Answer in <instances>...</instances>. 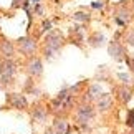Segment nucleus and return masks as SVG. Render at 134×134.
Here are the masks:
<instances>
[{"label": "nucleus", "instance_id": "1", "mask_svg": "<svg viewBox=\"0 0 134 134\" xmlns=\"http://www.w3.org/2000/svg\"><path fill=\"white\" fill-rule=\"evenodd\" d=\"M61 43H63V38L58 32H51L48 33V37L45 40V53L51 56L53 53H56L60 48H61Z\"/></svg>", "mask_w": 134, "mask_h": 134}, {"label": "nucleus", "instance_id": "2", "mask_svg": "<svg viewBox=\"0 0 134 134\" xmlns=\"http://www.w3.org/2000/svg\"><path fill=\"white\" fill-rule=\"evenodd\" d=\"M15 71H17V65L13 63L10 58L0 60V75H2V80L7 83L15 76Z\"/></svg>", "mask_w": 134, "mask_h": 134}, {"label": "nucleus", "instance_id": "3", "mask_svg": "<svg viewBox=\"0 0 134 134\" xmlns=\"http://www.w3.org/2000/svg\"><path fill=\"white\" fill-rule=\"evenodd\" d=\"M18 46L25 55H32L35 51V48H37V43H35V40H32L30 37H25V38L18 40Z\"/></svg>", "mask_w": 134, "mask_h": 134}, {"label": "nucleus", "instance_id": "4", "mask_svg": "<svg viewBox=\"0 0 134 134\" xmlns=\"http://www.w3.org/2000/svg\"><path fill=\"white\" fill-rule=\"evenodd\" d=\"M76 119H78V122H81V124H86L88 121L93 119V109L91 106H81L78 113H76Z\"/></svg>", "mask_w": 134, "mask_h": 134}, {"label": "nucleus", "instance_id": "5", "mask_svg": "<svg viewBox=\"0 0 134 134\" xmlns=\"http://www.w3.org/2000/svg\"><path fill=\"white\" fill-rule=\"evenodd\" d=\"M8 104L17 108V109H23V108H27V99H25L23 94H8L7 98Z\"/></svg>", "mask_w": 134, "mask_h": 134}, {"label": "nucleus", "instance_id": "6", "mask_svg": "<svg viewBox=\"0 0 134 134\" xmlns=\"http://www.w3.org/2000/svg\"><path fill=\"white\" fill-rule=\"evenodd\" d=\"M27 70H28V73L32 75V76H40V75H42V71H43L42 61H40L38 58H32V60L28 61Z\"/></svg>", "mask_w": 134, "mask_h": 134}, {"label": "nucleus", "instance_id": "7", "mask_svg": "<svg viewBox=\"0 0 134 134\" xmlns=\"http://www.w3.org/2000/svg\"><path fill=\"white\" fill-rule=\"evenodd\" d=\"M109 55L113 58H116V60H121L122 56H124V50H122V46L118 42H113L109 45Z\"/></svg>", "mask_w": 134, "mask_h": 134}, {"label": "nucleus", "instance_id": "8", "mask_svg": "<svg viewBox=\"0 0 134 134\" xmlns=\"http://www.w3.org/2000/svg\"><path fill=\"white\" fill-rule=\"evenodd\" d=\"M111 103H113V98L109 94H99L98 98V108H99V111H108L111 108Z\"/></svg>", "mask_w": 134, "mask_h": 134}, {"label": "nucleus", "instance_id": "9", "mask_svg": "<svg viewBox=\"0 0 134 134\" xmlns=\"http://www.w3.org/2000/svg\"><path fill=\"white\" fill-rule=\"evenodd\" d=\"M0 51H2V55L5 58H10L13 55V45L10 42H2L0 43Z\"/></svg>", "mask_w": 134, "mask_h": 134}, {"label": "nucleus", "instance_id": "10", "mask_svg": "<svg viewBox=\"0 0 134 134\" xmlns=\"http://www.w3.org/2000/svg\"><path fill=\"white\" fill-rule=\"evenodd\" d=\"M118 93H119V98L122 103H127L131 99V90L127 88V86H121L119 90H118Z\"/></svg>", "mask_w": 134, "mask_h": 134}, {"label": "nucleus", "instance_id": "11", "mask_svg": "<svg viewBox=\"0 0 134 134\" xmlns=\"http://www.w3.org/2000/svg\"><path fill=\"white\" fill-rule=\"evenodd\" d=\"M55 131H56V134H66V122L65 121H56L55 122Z\"/></svg>", "mask_w": 134, "mask_h": 134}, {"label": "nucleus", "instance_id": "12", "mask_svg": "<svg viewBox=\"0 0 134 134\" xmlns=\"http://www.w3.org/2000/svg\"><path fill=\"white\" fill-rule=\"evenodd\" d=\"M101 42H104V37H103L101 33H94V35H93V37L90 38V43H91L93 46H98Z\"/></svg>", "mask_w": 134, "mask_h": 134}, {"label": "nucleus", "instance_id": "13", "mask_svg": "<svg viewBox=\"0 0 134 134\" xmlns=\"http://www.w3.org/2000/svg\"><path fill=\"white\" fill-rule=\"evenodd\" d=\"M118 15H119V17H118V22H121V23L122 22H129V20H131V15H129L127 10H121Z\"/></svg>", "mask_w": 134, "mask_h": 134}, {"label": "nucleus", "instance_id": "14", "mask_svg": "<svg viewBox=\"0 0 134 134\" xmlns=\"http://www.w3.org/2000/svg\"><path fill=\"white\" fill-rule=\"evenodd\" d=\"M127 126H131L134 129V109H131L127 113Z\"/></svg>", "mask_w": 134, "mask_h": 134}, {"label": "nucleus", "instance_id": "15", "mask_svg": "<svg viewBox=\"0 0 134 134\" xmlns=\"http://www.w3.org/2000/svg\"><path fill=\"white\" fill-rule=\"evenodd\" d=\"M75 20H81V22H86V20H90V17L86 13H75Z\"/></svg>", "mask_w": 134, "mask_h": 134}, {"label": "nucleus", "instance_id": "16", "mask_svg": "<svg viewBox=\"0 0 134 134\" xmlns=\"http://www.w3.org/2000/svg\"><path fill=\"white\" fill-rule=\"evenodd\" d=\"M23 0H13V7H20Z\"/></svg>", "mask_w": 134, "mask_h": 134}, {"label": "nucleus", "instance_id": "17", "mask_svg": "<svg viewBox=\"0 0 134 134\" xmlns=\"http://www.w3.org/2000/svg\"><path fill=\"white\" fill-rule=\"evenodd\" d=\"M129 66H131V70H132V73H134V60H129Z\"/></svg>", "mask_w": 134, "mask_h": 134}, {"label": "nucleus", "instance_id": "18", "mask_svg": "<svg viewBox=\"0 0 134 134\" xmlns=\"http://www.w3.org/2000/svg\"><path fill=\"white\" fill-rule=\"evenodd\" d=\"M45 134H53V129H46V132Z\"/></svg>", "mask_w": 134, "mask_h": 134}]
</instances>
